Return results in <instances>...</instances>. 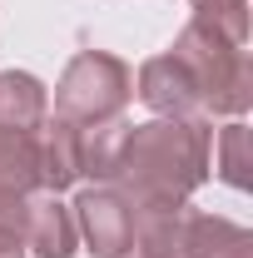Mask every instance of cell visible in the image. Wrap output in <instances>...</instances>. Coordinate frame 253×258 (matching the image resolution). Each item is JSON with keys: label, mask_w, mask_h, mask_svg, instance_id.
I'll use <instances>...</instances> for the list:
<instances>
[{"label": "cell", "mask_w": 253, "mask_h": 258, "mask_svg": "<svg viewBox=\"0 0 253 258\" xmlns=\"http://www.w3.org/2000/svg\"><path fill=\"white\" fill-rule=\"evenodd\" d=\"M134 95V70L109 50H80L65 64L60 85H55V114L70 124H104V119H124V104Z\"/></svg>", "instance_id": "cell-3"}, {"label": "cell", "mask_w": 253, "mask_h": 258, "mask_svg": "<svg viewBox=\"0 0 253 258\" xmlns=\"http://www.w3.org/2000/svg\"><path fill=\"white\" fill-rule=\"evenodd\" d=\"M169 55H179L184 70L194 75L204 119H214V114L243 119V109L253 104V64H248V50H243V45H233V40H223L219 30L189 20L184 30L174 35Z\"/></svg>", "instance_id": "cell-2"}, {"label": "cell", "mask_w": 253, "mask_h": 258, "mask_svg": "<svg viewBox=\"0 0 253 258\" xmlns=\"http://www.w3.org/2000/svg\"><path fill=\"white\" fill-rule=\"evenodd\" d=\"M50 119V90L30 70L0 75V129H40Z\"/></svg>", "instance_id": "cell-10"}, {"label": "cell", "mask_w": 253, "mask_h": 258, "mask_svg": "<svg viewBox=\"0 0 253 258\" xmlns=\"http://www.w3.org/2000/svg\"><path fill=\"white\" fill-rule=\"evenodd\" d=\"M209 149H214V124L204 114L124 124V139L109 164V184L134 209L189 204V194L209 179Z\"/></svg>", "instance_id": "cell-1"}, {"label": "cell", "mask_w": 253, "mask_h": 258, "mask_svg": "<svg viewBox=\"0 0 253 258\" xmlns=\"http://www.w3.org/2000/svg\"><path fill=\"white\" fill-rule=\"evenodd\" d=\"M209 169L219 174L228 189H248V124H243V119H228V124L214 134Z\"/></svg>", "instance_id": "cell-11"}, {"label": "cell", "mask_w": 253, "mask_h": 258, "mask_svg": "<svg viewBox=\"0 0 253 258\" xmlns=\"http://www.w3.org/2000/svg\"><path fill=\"white\" fill-rule=\"evenodd\" d=\"M35 154H40V189L45 194H60L70 184H80V124L70 119H45L35 129Z\"/></svg>", "instance_id": "cell-9"}, {"label": "cell", "mask_w": 253, "mask_h": 258, "mask_svg": "<svg viewBox=\"0 0 253 258\" xmlns=\"http://www.w3.org/2000/svg\"><path fill=\"white\" fill-rule=\"evenodd\" d=\"M179 258H253V233L223 214L189 209L184 233H179Z\"/></svg>", "instance_id": "cell-8"}, {"label": "cell", "mask_w": 253, "mask_h": 258, "mask_svg": "<svg viewBox=\"0 0 253 258\" xmlns=\"http://www.w3.org/2000/svg\"><path fill=\"white\" fill-rule=\"evenodd\" d=\"M75 233L90 258H124L134 248V204L114 184H90L75 199Z\"/></svg>", "instance_id": "cell-4"}, {"label": "cell", "mask_w": 253, "mask_h": 258, "mask_svg": "<svg viewBox=\"0 0 253 258\" xmlns=\"http://www.w3.org/2000/svg\"><path fill=\"white\" fill-rule=\"evenodd\" d=\"M124 258H169V253H124Z\"/></svg>", "instance_id": "cell-14"}, {"label": "cell", "mask_w": 253, "mask_h": 258, "mask_svg": "<svg viewBox=\"0 0 253 258\" xmlns=\"http://www.w3.org/2000/svg\"><path fill=\"white\" fill-rule=\"evenodd\" d=\"M25 233H20V219H0V258H25Z\"/></svg>", "instance_id": "cell-13"}, {"label": "cell", "mask_w": 253, "mask_h": 258, "mask_svg": "<svg viewBox=\"0 0 253 258\" xmlns=\"http://www.w3.org/2000/svg\"><path fill=\"white\" fill-rule=\"evenodd\" d=\"M194 20L248 50V0H189Z\"/></svg>", "instance_id": "cell-12"}, {"label": "cell", "mask_w": 253, "mask_h": 258, "mask_svg": "<svg viewBox=\"0 0 253 258\" xmlns=\"http://www.w3.org/2000/svg\"><path fill=\"white\" fill-rule=\"evenodd\" d=\"M30 194H40L35 129H0V219H20Z\"/></svg>", "instance_id": "cell-7"}, {"label": "cell", "mask_w": 253, "mask_h": 258, "mask_svg": "<svg viewBox=\"0 0 253 258\" xmlns=\"http://www.w3.org/2000/svg\"><path fill=\"white\" fill-rule=\"evenodd\" d=\"M20 233L35 258H75L80 253V233H75V214L65 209L55 194H30L20 204Z\"/></svg>", "instance_id": "cell-6"}, {"label": "cell", "mask_w": 253, "mask_h": 258, "mask_svg": "<svg viewBox=\"0 0 253 258\" xmlns=\"http://www.w3.org/2000/svg\"><path fill=\"white\" fill-rule=\"evenodd\" d=\"M134 95L154 109V119H194V114H204V109H199V85H194V75L184 70V60L169 55V50L139 64Z\"/></svg>", "instance_id": "cell-5"}]
</instances>
